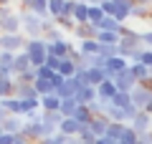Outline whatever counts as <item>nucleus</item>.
Returning <instances> with one entry per match:
<instances>
[{"mask_svg":"<svg viewBox=\"0 0 152 144\" xmlns=\"http://www.w3.org/2000/svg\"><path fill=\"white\" fill-rule=\"evenodd\" d=\"M96 3H102V0H96Z\"/></svg>","mask_w":152,"mask_h":144,"instance_id":"51","label":"nucleus"},{"mask_svg":"<svg viewBox=\"0 0 152 144\" xmlns=\"http://www.w3.org/2000/svg\"><path fill=\"white\" fill-rule=\"evenodd\" d=\"M76 68H79V66H76L71 58H61V63H58V73L64 76V79H74V76H76Z\"/></svg>","mask_w":152,"mask_h":144,"instance_id":"22","label":"nucleus"},{"mask_svg":"<svg viewBox=\"0 0 152 144\" xmlns=\"http://www.w3.org/2000/svg\"><path fill=\"white\" fill-rule=\"evenodd\" d=\"M112 106H117V109H129L132 106V94H124V91H117V96H114L112 101Z\"/></svg>","mask_w":152,"mask_h":144,"instance_id":"23","label":"nucleus"},{"mask_svg":"<svg viewBox=\"0 0 152 144\" xmlns=\"http://www.w3.org/2000/svg\"><path fill=\"white\" fill-rule=\"evenodd\" d=\"M124 129H127V124H117V121H112L104 137H107V139H112V142H119V139H122V134H124Z\"/></svg>","mask_w":152,"mask_h":144,"instance_id":"25","label":"nucleus"},{"mask_svg":"<svg viewBox=\"0 0 152 144\" xmlns=\"http://www.w3.org/2000/svg\"><path fill=\"white\" fill-rule=\"evenodd\" d=\"M13 96H15V99H23V101H28V99H38L36 89H33L31 84H18V81H15V91H13Z\"/></svg>","mask_w":152,"mask_h":144,"instance_id":"17","label":"nucleus"},{"mask_svg":"<svg viewBox=\"0 0 152 144\" xmlns=\"http://www.w3.org/2000/svg\"><path fill=\"white\" fill-rule=\"evenodd\" d=\"M33 89H36L38 99H41V96H51V94H56L53 84H51V81H46V79H36V84H33Z\"/></svg>","mask_w":152,"mask_h":144,"instance_id":"21","label":"nucleus"},{"mask_svg":"<svg viewBox=\"0 0 152 144\" xmlns=\"http://www.w3.org/2000/svg\"><path fill=\"white\" fill-rule=\"evenodd\" d=\"M129 127L134 129L137 134H147V132H152V116H150L147 111H140V114L129 121Z\"/></svg>","mask_w":152,"mask_h":144,"instance_id":"9","label":"nucleus"},{"mask_svg":"<svg viewBox=\"0 0 152 144\" xmlns=\"http://www.w3.org/2000/svg\"><path fill=\"white\" fill-rule=\"evenodd\" d=\"M8 116H10V114H8V109H5V106H3V104H0V124L5 121V119H8Z\"/></svg>","mask_w":152,"mask_h":144,"instance_id":"44","label":"nucleus"},{"mask_svg":"<svg viewBox=\"0 0 152 144\" xmlns=\"http://www.w3.org/2000/svg\"><path fill=\"white\" fill-rule=\"evenodd\" d=\"M117 3H127V5H132V3H134V0H117Z\"/></svg>","mask_w":152,"mask_h":144,"instance_id":"48","label":"nucleus"},{"mask_svg":"<svg viewBox=\"0 0 152 144\" xmlns=\"http://www.w3.org/2000/svg\"><path fill=\"white\" fill-rule=\"evenodd\" d=\"M79 127H81V124L76 121L74 116H64V121L58 124V134H64V137H79Z\"/></svg>","mask_w":152,"mask_h":144,"instance_id":"11","label":"nucleus"},{"mask_svg":"<svg viewBox=\"0 0 152 144\" xmlns=\"http://www.w3.org/2000/svg\"><path fill=\"white\" fill-rule=\"evenodd\" d=\"M74 119H76L79 124H91V121H94V114L89 111V106H79V109L74 111Z\"/></svg>","mask_w":152,"mask_h":144,"instance_id":"29","label":"nucleus"},{"mask_svg":"<svg viewBox=\"0 0 152 144\" xmlns=\"http://www.w3.org/2000/svg\"><path fill=\"white\" fill-rule=\"evenodd\" d=\"M33 68V63H31V56L23 51V53H18L15 56V66H13V71H15V76H20V73H26V71H31Z\"/></svg>","mask_w":152,"mask_h":144,"instance_id":"18","label":"nucleus"},{"mask_svg":"<svg viewBox=\"0 0 152 144\" xmlns=\"http://www.w3.org/2000/svg\"><path fill=\"white\" fill-rule=\"evenodd\" d=\"M112 81H114V86H117V91H124V94H132V91H134V86H137V79L132 76L129 68L122 71V73H117Z\"/></svg>","mask_w":152,"mask_h":144,"instance_id":"8","label":"nucleus"},{"mask_svg":"<svg viewBox=\"0 0 152 144\" xmlns=\"http://www.w3.org/2000/svg\"><path fill=\"white\" fill-rule=\"evenodd\" d=\"M15 56H18V53L0 51V68H13V66H15Z\"/></svg>","mask_w":152,"mask_h":144,"instance_id":"33","label":"nucleus"},{"mask_svg":"<svg viewBox=\"0 0 152 144\" xmlns=\"http://www.w3.org/2000/svg\"><path fill=\"white\" fill-rule=\"evenodd\" d=\"M36 73H38V79H46V81H51L56 76V71H51L48 66H41V68H36Z\"/></svg>","mask_w":152,"mask_h":144,"instance_id":"37","label":"nucleus"},{"mask_svg":"<svg viewBox=\"0 0 152 144\" xmlns=\"http://www.w3.org/2000/svg\"><path fill=\"white\" fill-rule=\"evenodd\" d=\"M10 3H13V0H0V8H8Z\"/></svg>","mask_w":152,"mask_h":144,"instance_id":"47","label":"nucleus"},{"mask_svg":"<svg viewBox=\"0 0 152 144\" xmlns=\"http://www.w3.org/2000/svg\"><path fill=\"white\" fill-rule=\"evenodd\" d=\"M114 144H124V142H114Z\"/></svg>","mask_w":152,"mask_h":144,"instance_id":"50","label":"nucleus"},{"mask_svg":"<svg viewBox=\"0 0 152 144\" xmlns=\"http://www.w3.org/2000/svg\"><path fill=\"white\" fill-rule=\"evenodd\" d=\"M74 3H76V0H74Z\"/></svg>","mask_w":152,"mask_h":144,"instance_id":"53","label":"nucleus"},{"mask_svg":"<svg viewBox=\"0 0 152 144\" xmlns=\"http://www.w3.org/2000/svg\"><path fill=\"white\" fill-rule=\"evenodd\" d=\"M31 13L38 18H48V0H33V5H31Z\"/></svg>","mask_w":152,"mask_h":144,"instance_id":"28","label":"nucleus"},{"mask_svg":"<svg viewBox=\"0 0 152 144\" xmlns=\"http://www.w3.org/2000/svg\"><path fill=\"white\" fill-rule=\"evenodd\" d=\"M74 13H76V3H74V0H66V5H64V15H61V18H74Z\"/></svg>","mask_w":152,"mask_h":144,"instance_id":"38","label":"nucleus"},{"mask_svg":"<svg viewBox=\"0 0 152 144\" xmlns=\"http://www.w3.org/2000/svg\"><path fill=\"white\" fill-rule=\"evenodd\" d=\"M64 5H66V0H48V18L51 20H58L64 15Z\"/></svg>","mask_w":152,"mask_h":144,"instance_id":"24","label":"nucleus"},{"mask_svg":"<svg viewBox=\"0 0 152 144\" xmlns=\"http://www.w3.org/2000/svg\"><path fill=\"white\" fill-rule=\"evenodd\" d=\"M56 28H58L61 33H71V36H74L76 20H74V18H58V20H56Z\"/></svg>","mask_w":152,"mask_h":144,"instance_id":"31","label":"nucleus"},{"mask_svg":"<svg viewBox=\"0 0 152 144\" xmlns=\"http://www.w3.org/2000/svg\"><path fill=\"white\" fill-rule=\"evenodd\" d=\"M76 48L74 41L69 38H58V41H46V53L48 56H56V58H69V53Z\"/></svg>","mask_w":152,"mask_h":144,"instance_id":"3","label":"nucleus"},{"mask_svg":"<svg viewBox=\"0 0 152 144\" xmlns=\"http://www.w3.org/2000/svg\"><path fill=\"white\" fill-rule=\"evenodd\" d=\"M0 33H3V36L23 33V20H20V13L10 10V13H5V15H0Z\"/></svg>","mask_w":152,"mask_h":144,"instance_id":"4","label":"nucleus"},{"mask_svg":"<svg viewBox=\"0 0 152 144\" xmlns=\"http://www.w3.org/2000/svg\"><path fill=\"white\" fill-rule=\"evenodd\" d=\"M58 63H61V58H56V56H48V58H46V66H48L51 71H56V73H58Z\"/></svg>","mask_w":152,"mask_h":144,"instance_id":"39","label":"nucleus"},{"mask_svg":"<svg viewBox=\"0 0 152 144\" xmlns=\"http://www.w3.org/2000/svg\"><path fill=\"white\" fill-rule=\"evenodd\" d=\"M147 114H150V116H152V104H150V106H147Z\"/></svg>","mask_w":152,"mask_h":144,"instance_id":"49","label":"nucleus"},{"mask_svg":"<svg viewBox=\"0 0 152 144\" xmlns=\"http://www.w3.org/2000/svg\"><path fill=\"white\" fill-rule=\"evenodd\" d=\"M96 33H99V28H96V25H91V23H84V25H76L74 38H76V43H79V41H89V38H96Z\"/></svg>","mask_w":152,"mask_h":144,"instance_id":"13","label":"nucleus"},{"mask_svg":"<svg viewBox=\"0 0 152 144\" xmlns=\"http://www.w3.org/2000/svg\"><path fill=\"white\" fill-rule=\"evenodd\" d=\"M41 114H43V111H28L23 119H26V121H41Z\"/></svg>","mask_w":152,"mask_h":144,"instance_id":"41","label":"nucleus"},{"mask_svg":"<svg viewBox=\"0 0 152 144\" xmlns=\"http://www.w3.org/2000/svg\"><path fill=\"white\" fill-rule=\"evenodd\" d=\"M96 96H99V101L109 104L114 96H117V86H114V81L109 79V81H104L102 86H96Z\"/></svg>","mask_w":152,"mask_h":144,"instance_id":"12","label":"nucleus"},{"mask_svg":"<svg viewBox=\"0 0 152 144\" xmlns=\"http://www.w3.org/2000/svg\"><path fill=\"white\" fill-rule=\"evenodd\" d=\"M140 142H142V144H152V132H147V134H140Z\"/></svg>","mask_w":152,"mask_h":144,"instance_id":"43","label":"nucleus"},{"mask_svg":"<svg viewBox=\"0 0 152 144\" xmlns=\"http://www.w3.org/2000/svg\"><path fill=\"white\" fill-rule=\"evenodd\" d=\"M26 53L31 56L33 68H41V66H46V58H48V53H46V38H28V43H26Z\"/></svg>","mask_w":152,"mask_h":144,"instance_id":"2","label":"nucleus"},{"mask_svg":"<svg viewBox=\"0 0 152 144\" xmlns=\"http://www.w3.org/2000/svg\"><path fill=\"white\" fill-rule=\"evenodd\" d=\"M129 71L137 79V84H147V81L152 79V68H147V66H142V63H129Z\"/></svg>","mask_w":152,"mask_h":144,"instance_id":"15","label":"nucleus"},{"mask_svg":"<svg viewBox=\"0 0 152 144\" xmlns=\"http://www.w3.org/2000/svg\"><path fill=\"white\" fill-rule=\"evenodd\" d=\"M109 124H112V121H109V119H107V116L102 114V116H94V121L89 124V127H91V132L96 134V139H99V137H104V134H107Z\"/></svg>","mask_w":152,"mask_h":144,"instance_id":"19","label":"nucleus"},{"mask_svg":"<svg viewBox=\"0 0 152 144\" xmlns=\"http://www.w3.org/2000/svg\"><path fill=\"white\" fill-rule=\"evenodd\" d=\"M124 25V23H117L114 18H104L102 23H99V31H107V33H119V28Z\"/></svg>","mask_w":152,"mask_h":144,"instance_id":"32","label":"nucleus"},{"mask_svg":"<svg viewBox=\"0 0 152 144\" xmlns=\"http://www.w3.org/2000/svg\"><path fill=\"white\" fill-rule=\"evenodd\" d=\"M41 111H46V114H56V111H61V99L56 94H51V96H41Z\"/></svg>","mask_w":152,"mask_h":144,"instance_id":"14","label":"nucleus"},{"mask_svg":"<svg viewBox=\"0 0 152 144\" xmlns=\"http://www.w3.org/2000/svg\"><path fill=\"white\" fill-rule=\"evenodd\" d=\"M104 10H102V5H89V23H91V25H96L99 28V23L104 20Z\"/></svg>","mask_w":152,"mask_h":144,"instance_id":"30","label":"nucleus"},{"mask_svg":"<svg viewBox=\"0 0 152 144\" xmlns=\"http://www.w3.org/2000/svg\"><path fill=\"white\" fill-rule=\"evenodd\" d=\"M23 124H26L23 116H8L5 121H3V132H5V134H20L23 132Z\"/></svg>","mask_w":152,"mask_h":144,"instance_id":"16","label":"nucleus"},{"mask_svg":"<svg viewBox=\"0 0 152 144\" xmlns=\"http://www.w3.org/2000/svg\"><path fill=\"white\" fill-rule=\"evenodd\" d=\"M15 144H31V142H28V139L23 137V134H18V137H15Z\"/></svg>","mask_w":152,"mask_h":144,"instance_id":"46","label":"nucleus"},{"mask_svg":"<svg viewBox=\"0 0 152 144\" xmlns=\"http://www.w3.org/2000/svg\"><path fill=\"white\" fill-rule=\"evenodd\" d=\"M140 63L147 66V68H152V48H142L140 53Z\"/></svg>","mask_w":152,"mask_h":144,"instance_id":"36","label":"nucleus"},{"mask_svg":"<svg viewBox=\"0 0 152 144\" xmlns=\"http://www.w3.org/2000/svg\"><path fill=\"white\" fill-rule=\"evenodd\" d=\"M142 46L152 48V31H142Z\"/></svg>","mask_w":152,"mask_h":144,"instance_id":"40","label":"nucleus"},{"mask_svg":"<svg viewBox=\"0 0 152 144\" xmlns=\"http://www.w3.org/2000/svg\"><path fill=\"white\" fill-rule=\"evenodd\" d=\"M129 18H134V20H150L152 18V0H134L132 10H129Z\"/></svg>","mask_w":152,"mask_h":144,"instance_id":"7","label":"nucleus"},{"mask_svg":"<svg viewBox=\"0 0 152 144\" xmlns=\"http://www.w3.org/2000/svg\"><path fill=\"white\" fill-rule=\"evenodd\" d=\"M15 137L18 134H3L0 137V144H15Z\"/></svg>","mask_w":152,"mask_h":144,"instance_id":"42","label":"nucleus"},{"mask_svg":"<svg viewBox=\"0 0 152 144\" xmlns=\"http://www.w3.org/2000/svg\"><path fill=\"white\" fill-rule=\"evenodd\" d=\"M0 38H3V36H0Z\"/></svg>","mask_w":152,"mask_h":144,"instance_id":"52","label":"nucleus"},{"mask_svg":"<svg viewBox=\"0 0 152 144\" xmlns=\"http://www.w3.org/2000/svg\"><path fill=\"white\" fill-rule=\"evenodd\" d=\"M20 13V20H23V36H28V38H43L46 36V20L48 18H38V15H33L31 10H18Z\"/></svg>","mask_w":152,"mask_h":144,"instance_id":"1","label":"nucleus"},{"mask_svg":"<svg viewBox=\"0 0 152 144\" xmlns=\"http://www.w3.org/2000/svg\"><path fill=\"white\" fill-rule=\"evenodd\" d=\"M132 104H134L140 111H147V106L152 104V91L147 89V86H134V91H132Z\"/></svg>","mask_w":152,"mask_h":144,"instance_id":"6","label":"nucleus"},{"mask_svg":"<svg viewBox=\"0 0 152 144\" xmlns=\"http://www.w3.org/2000/svg\"><path fill=\"white\" fill-rule=\"evenodd\" d=\"M76 46H79V53H84V56H96V53H99V41H96V38L79 41Z\"/></svg>","mask_w":152,"mask_h":144,"instance_id":"20","label":"nucleus"},{"mask_svg":"<svg viewBox=\"0 0 152 144\" xmlns=\"http://www.w3.org/2000/svg\"><path fill=\"white\" fill-rule=\"evenodd\" d=\"M36 79H38V73H36V68H31V71H26V73H20V76H15V81L18 84H36Z\"/></svg>","mask_w":152,"mask_h":144,"instance_id":"35","label":"nucleus"},{"mask_svg":"<svg viewBox=\"0 0 152 144\" xmlns=\"http://www.w3.org/2000/svg\"><path fill=\"white\" fill-rule=\"evenodd\" d=\"M129 68V61L127 58H122V56H112V58L107 61V73H109V79H114L117 73H122V71H127Z\"/></svg>","mask_w":152,"mask_h":144,"instance_id":"10","label":"nucleus"},{"mask_svg":"<svg viewBox=\"0 0 152 144\" xmlns=\"http://www.w3.org/2000/svg\"><path fill=\"white\" fill-rule=\"evenodd\" d=\"M94 144H114V142H112V139H107V137H99Z\"/></svg>","mask_w":152,"mask_h":144,"instance_id":"45","label":"nucleus"},{"mask_svg":"<svg viewBox=\"0 0 152 144\" xmlns=\"http://www.w3.org/2000/svg\"><path fill=\"white\" fill-rule=\"evenodd\" d=\"M76 109H79V104L74 99H66V101H61V116H74Z\"/></svg>","mask_w":152,"mask_h":144,"instance_id":"34","label":"nucleus"},{"mask_svg":"<svg viewBox=\"0 0 152 144\" xmlns=\"http://www.w3.org/2000/svg\"><path fill=\"white\" fill-rule=\"evenodd\" d=\"M74 20H76V25H84V23H89V5H86V3H76Z\"/></svg>","mask_w":152,"mask_h":144,"instance_id":"27","label":"nucleus"},{"mask_svg":"<svg viewBox=\"0 0 152 144\" xmlns=\"http://www.w3.org/2000/svg\"><path fill=\"white\" fill-rule=\"evenodd\" d=\"M0 36H3V33H0ZM26 43H28V36H23V33L3 36V38H0V51H10V53H23V51H26Z\"/></svg>","mask_w":152,"mask_h":144,"instance_id":"5","label":"nucleus"},{"mask_svg":"<svg viewBox=\"0 0 152 144\" xmlns=\"http://www.w3.org/2000/svg\"><path fill=\"white\" fill-rule=\"evenodd\" d=\"M13 91H15V79H0V101L10 99Z\"/></svg>","mask_w":152,"mask_h":144,"instance_id":"26","label":"nucleus"}]
</instances>
